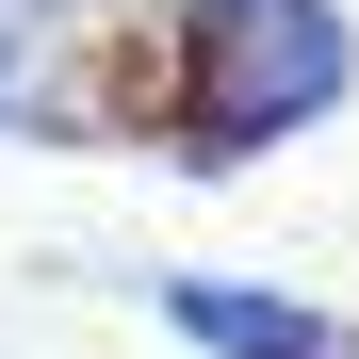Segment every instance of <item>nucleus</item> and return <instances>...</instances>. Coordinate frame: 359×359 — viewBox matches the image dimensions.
<instances>
[{
  "label": "nucleus",
  "instance_id": "1",
  "mask_svg": "<svg viewBox=\"0 0 359 359\" xmlns=\"http://www.w3.org/2000/svg\"><path fill=\"white\" fill-rule=\"evenodd\" d=\"M343 98V17L327 0H212L196 17V98H180V147L229 163V147H262L278 114H311Z\"/></svg>",
  "mask_w": 359,
  "mask_h": 359
},
{
  "label": "nucleus",
  "instance_id": "2",
  "mask_svg": "<svg viewBox=\"0 0 359 359\" xmlns=\"http://www.w3.org/2000/svg\"><path fill=\"white\" fill-rule=\"evenodd\" d=\"M147 311H163L180 343H212V359H359V327H327V311H278V294H245V278H163Z\"/></svg>",
  "mask_w": 359,
  "mask_h": 359
}]
</instances>
